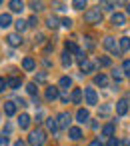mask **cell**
Here are the masks:
<instances>
[{
  "label": "cell",
  "mask_w": 130,
  "mask_h": 146,
  "mask_svg": "<svg viewBox=\"0 0 130 146\" xmlns=\"http://www.w3.org/2000/svg\"><path fill=\"white\" fill-rule=\"evenodd\" d=\"M44 142H46V132L42 128H36L28 134V144L30 146H44Z\"/></svg>",
  "instance_id": "6da1fadb"
},
{
  "label": "cell",
  "mask_w": 130,
  "mask_h": 146,
  "mask_svg": "<svg viewBox=\"0 0 130 146\" xmlns=\"http://www.w3.org/2000/svg\"><path fill=\"white\" fill-rule=\"evenodd\" d=\"M84 20H86L88 24H100V22H102V12H100V8H90V10H86V12H84Z\"/></svg>",
  "instance_id": "7a4b0ae2"
},
{
  "label": "cell",
  "mask_w": 130,
  "mask_h": 146,
  "mask_svg": "<svg viewBox=\"0 0 130 146\" xmlns=\"http://www.w3.org/2000/svg\"><path fill=\"white\" fill-rule=\"evenodd\" d=\"M104 48H106L108 52H112L114 56H122V50H120L118 42H116L112 36H106V38H104Z\"/></svg>",
  "instance_id": "3957f363"
},
{
  "label": "cell",
  "mask_w": 130,
  "mask_h": 146,
  "mask_svg": "<svg viewBox=\"0 0 130 146\" xmlns=\"http://www.w3.org/2000/svg\"><path fill=\"white\" fill-rule=\"evenodd\" d=\"M84 98H86L88 106H96L98 104V92H96V88H92V86L84 88Z\"/></svg>",
  "instance_id": "277c9868"
},
{
  "label": "cell",
  "mask_w": 130,
  "mask_h": 146,
  "mask_svg": "<svg viewBox=\"0 0 130 146\" xmlns=\"http://www.w3.org/2000/svg\"><path fill=\"white\" fill-rule=\"evenodd\" d=\"M56 122H58V128H64V130H70V122H72V116L68 112H60L56 116Z\"/></svg>",
  "instance_id": "5b68a950"
},
{
  "label": "cell",
  "mask_w": 130,
  "mask_h": 146,
  "mask_svg": "<svg viewBox=\"0 0 130 146\" xmlns=\"http://www.w3.org/2000/svg\"><path fill=\"white\" fill-rule=\"evenodd\" d=\"M44 96H46V100H48V102H54L56 98H60V88H56V86H48Z\"/></svg>",
  "instance_id": "8992f818"
},
{
  "label": "cell",
  "mask_w": 130,
  "mask_h": 146,
  "mask_svg": "<svg viewBox=\"0 0 130 146\" xmlns=\"http://www.w3.org/2000/svg\"><path fill=\"white\" fill-rule=\"evenodd\" d=\"M6 42H8L10 46H20V44H22V34H18V32H10V34L6 36Z\"/></svg>",
  "instance_id": "52a82bcc"
},
{
  "label": "cell",
  "mask_w": 130,
  "mask_h": 146,
  "mask_svg": "<svg viewBox=\"0 0 130 146\" xmlns=\"http://www.w3.org/2000/svg\"><path fill=\"white\" fill-rule=\"evenodd\" d=\"M128 112V100L126 98H120L118 102H116V114L118 116H124Z\"/></svg>",
  "instance_id": "ba28073f"
},
{
  "label": "cell",
  "mask_w": 130,
  "mask_h": 146,
  "mask_svg": "<svg viewBox=\"0 0 130 146\" xmlns=\"http://www.w3.org/2000/svg\"><path fill=\"white\" fill-rule=\"evenodd\" d=\"M76 120H78L80 124H86V122L90 120V112H88L86 108H78V112H76Z\"/></svg>",
  "instance_id": "9c48e42d"
},
{
  "label": "cell",
  "mask_w": 130,
  "mask_h": 146,
  "mask_svg": "<svg viewBox=\"0 0 130 146\" xmlns=\"http://www.w3.org/2000/svg\"><path fill=\"white\" fill-rule=\"evenodd\" d=\"M80 70H82L84 74H90V72L96 70V64H94L92 60H84V62H80Z\"/></svg>",
  "instance_id": "30bf717a"
},
{
  "label": "cell",
  "mask_w": 130,
  "mask_h": 146,
  "mask_svg": "<svg viewBox=\"0 0 130 146\" xmlns=\"http://www.w3.org/2000/svg\"><path fill=\"white\" fill-rule=\"evenodd\" d=\"M112 24H114V26H124V24H126V16H124L122 12H114V14H112Z\"/></svg>",
  "instance_id": "8fae6325"
},
{
  "label": "cell",
  "mask_w": 130,
  "mask_h": 146,
  "mask_svg": "<svg viewBox=\"0 0 130 146\" xmlns=\"http://www.w3.org/2000/svg\"><path fill=\"white\" fill-rule=\"evenodd\" d=\"M94 84L100 88H108V76L106 74H96L94 76Z\"/></svg>",
  "instance_id": "7c38bea8"
},
{
  "label": "cell",
  "mask_w": 130,
  "mask_h": 146,
  "mask_svg": "<svg viewBox=\"0 0 130 146\" xmlns=\"http://www.w3.org/2000/svg\"><path fill=\"white\" fill-rule=\"evenodd\" d=\"M46 130L52 132L54 136L58 134V122H56V118H46Z\"/></svg>",
  "instance_id": "4fadbf2b"
},
{
  "label": "cell",
  "mask_w": 130,
  "mask_h": 146,
  "mask_svg": "<svg viewBox=\"0 0 130 146\" xmlns=\"http://www.w3.org/2000/svg\"><path fill=\"white\" fill-rule=\"evenodd\" d=\"M22 68H24L26 72H32V70L36 68V62H34V58H30V56H26V58L22 60Z\"/></svg>",
  "instance_id": "5bb4252c"
},
{
  "label": "cell",
  "mask_w": 130,
  "mask_h": 146,
  "mask_svg": "<svg viewBox=\"0 0 130 146\" xmlns=\"http://www.w3.org/2000/svg\"><path fill=\"white\" fill-rule=\"evenodd\" d=\"M4 114L6 116H14L16 114V102H12V100L4 102Z\"/></svg>",
  "instance_id": "9a60e30c"
},
{
  "label": "cell",
  "mask_w": 130,
  "mask_h": 146,
  "mask_svg": "<svg viewBox=\"0 0 130 146\" xmlns=\"http://www.w3.org/2000/svg\"><path fill=\"white\" fill-rule=\"evenodd\" d=\"M18 126H20V130H28V126H30V116H28V114H20Z\"/></svg>",
  "instance_id": "2e32d148"
},
{
  "label": "cell",
  "mask_w": 130,
  "mask_h": 146,
  "mask_svg": "<svg viewBox=\"0 0 130 146\" xmlns=\"http://www.w3.org/2000/svg\"><path fill=\"white\" fill-rule=\"evenodd\" d=\"M114 132H116V126H114V124H104V126H102V136L112 138V136H114Z\"/></svg>",
  "instance_id": "e0dca14e"
},
{
  "label": "cell",
  "mask_w": 130,
  "mask_h": 146,
  "mask_svg": "<svg viewBox=\"0 0 130 146\" xmlns=\"http://www.w3.org/2000/svg\"><path fill=\"white\" fill-rule=\"evenodd\" d=\"M68 136H70V140H80V138H82V130H80L78 126H70Z\"/></svg>",
  "instance_id": "ac0fdd59"
},
{
  "label": "cell",
  "mask_w": 130,
  "mask_h": 146,
  "mask_svg": "<svg viewBox=\"0 0 130 146\" xmlns=\"http://www.w3.org/2000/svg\"><path fill=\"white\" fill-rule=\"evenodd\" d=\"M10 24H12V16H10L8 12L0 14V28H8Z\"/></svg>",
  "instance_id": "d6986e66"
},
{
  "label": "cell",
  "mask_w": 130,
  "mask_h": 146,
  "mask_svg": "<svg viewBox=\"0 0 130 146\" xmlns=\"http://www.w3.org/2000/svg\"><path fill=\"white\" fill-rule=\"evenodd\" d=\"M8 6H10L12 12H22L24 10V2H20V0H10Z\"/></svg>",
  "instance_id": "ffe728a7"
},
{
  "label": "cell",
  "mask_w": 130,
  "mask_h": 146,
  "mask_svg": "<svg viewBox=\"0 0 130 146\" xmlns=\"http://www.w3.org/2000/svg\"><path fill=\"white\" fill-rule=\"evenodd\" d=\"M20 86H22V78H18V76H10V78H8V88L16 90V88H20Z\"/></svg>",
  "instance_id": "44dd1931"
},
{
  "label": "cell",
  "mask_w": 130,
  "mask_h": 146,
  "mask_svg": "<svg viewBox=\"0 0 130 146\" xmlns=\"http://www.w3.org/2000/svg\"><path fill=\"white\" fill-rule=\"evenodd\" d=\"M70 100H72L74 104H82V90H80V88H74L72 94H70Z\"/></svg>",
  "instance_id": "7402d4cb"
},
{
  "label": "cell",
  "mask_w": 130,
  "mask_h": 146,
  "mask_svg": "<svg viewBox=\"0 0 130 146\" xmlns=\"http://www.w3.org/2000/svg\"><path fill=\"white\" fill-rule=\"evenodd\" d=\"M118 46H120V50H122V52H128V50H130V38H128V36L118 38Z\"/></svg>",
  "instance_id": "603a6c76"
},
{
  "label": "cell",
  "mask_w": 130,
  "mask_h": 146,
  "mask_svg": "<svg viewBox=\"0 0 130 146\" xmlns=\"http://www.w3.org/2000/svg\"><path fill=\"white\" fill-rule=\"evenodd\" d=\"M14 26H16V32H18V34H22V32L28 28V20H22V18H18V20L14 22Z\"/></svg>",
  "instance_id": "cb8c5ba5"
},
{
  "label": "cell",
  "mask_w": 130,
  "mask_h": 146,
  "mask_svg": "<svg viewBox=\"0 0 130 146\" xmlns=\"http://www.w3.org/2000/svg\"><path fill=\"white\" fill-rule=\"evenodd\" d=\"M58 86H60L62 90H68V88L72 86V78H70V76H62V78L58 80Z\"/></svg>",
  "instance_id": "d4e9b609"
},
{
  "label": "cell",
  "mask_w": 130,
  "mask_h": 146,
  "mask_svg": "<svg viewBox=\"0 0 130 146\" xmlns=\"http://www.w3.org/2000/svg\"><path fill=\"white\" fill-rule=\"evenodd\" d=\"M64 46H66V52H70V54H76V52L80 50V48H78V44H76L74 40H66V44H64Z\"/></svg>",
  "instance_id": "484cf974"
},
{
  "label": "cell",
  "mask_w": 130,
  "mask_h": 146,
  "mask_svg": "<svg viewBox=\"0 0 130 146\" xmlns=\"http://www.w3.org/2000/svg\"><path fill=\"white\" fill-rule=\"evenodd\" d=\"M62 66H64V68H70V66H72V54L66 52V50L62 52Z\"/></svg>",
  "instance_id": "4316f807"
},
{
  "label": "cell",
  "mask_w": 130,
  "mask_h": 146,
  "mask_svg": "<svg viewBox=\"0 0 130 146\" xmlns=\"http://www.w3.org/2000/svg\"><path fill=\"white\" fill-rule=\"evenodd\" d=\"M46 26H48V28H58V26H60V20H58L56 16H48V18H46Z\"/></svg>",
  "instance_id": "83f0119b"
},
{
  "label": "cell",
  "mask_w": 130,
  "mask_h": 146,
  "mask_svg": "<svg viewBox=\"0 0 130 146\" xmlns=\"http://www.w3.org/2000/svg\"><path fill=\"white\" fill-rule=\"evenodd\" d=\"M112 78H114V82H116V84H118V82H122V78H124L122 68H114V70H112Z\"/></svg>",
  "instance_id": "f1b7e54d"
},
{
  "label": "cell",
  "mask_w": 130,
  "mask_h": 146,
  "mask_svg": "<svg viewBox=\"0 0 130 146\" xmlns=\"http://www.w3.org/2000/svg\"><path fill=\"white\" fill-rule=\"evenodd\" d=\"M46 78H48L46 72H38V74L34 76V84H42V82H46Z\"/></svg>",
  "instance_id": "f546056e"
},
{
  "label": "cell",
  "mask_w": 130,
  "mask_h": 146,
  "mask_svg": "<svg viewBox=\"0 0 130 146\" xmlns=\"http://www.w3.org/2000/svg\"><path fill=\"white\" fill-rule=\"evenodd\" d=\"M98 8H102V10H114L116 8V2H100Z\"/></svg>",
  "instance_id": "4dcf8cb0"
},
{
  "label": "cell",
  "mask_w": 130,
  "mask_h": 146,
  "mask_svg": "<svg viewBox=\"0 0 130 146\" xmlns=\"http://www.w3.org/2000/svg\"><path fill=\"white\" fill-rule=\"evenodd\" d=\"M110 110H112V108H110V104H102V106H100V110H98V114H100V116H108V114H110Z\"/></svg>",
  "instance_id": "1f68e13d"
},
{
  "label": "cell",
  "mask_w": 130,
  "mask_h": 146,
  "mask_svg": "<svg viewBox=\"0 0 130 146\" xmlns=\"http://www.w3.org/2000/svg\"><path fill=\"white\" fill-rule=\"evenodd\" d=\"M72 8H74V10H82V8H86V2H84V0H74V2H72Z\"/></svg>",
  "instance_id": "d6a6232c"
},
{
  "label": "cell",
  "mask_w": 130,
  "mask_h": 146,
  "mask_svg": "<svg viewBox=\"0 0 130 146\" xmlns=\"http://www.w3.org/2000/svg\"><path fill=\"white\" fill-rule=\"evenodd\" d=\"M98 64L106 68V66H110V64H112V60H110L108 56H100V58H98Z\"/></svg>",
  "instance_id": "836d02e7"
},
{
  "label": "cell",
  "mask_w": 130,
  "mask_h": 146,
  "mask_svg": "<svg viewBox=\"0 0 130 146\" xmlns=\"http://www.w3.org/2000/svg\"><path fill=\"white\" fill-rule=\"evenodd\" d=\"M26 90H28V94H32V96H36V92H38V86H36L34 82H28V86H26Z\"/></svg>",
  "instance_id": "e575fe53"
},
{
  "label": "cell",
  "mask_w": 130,
  "mask_h": 146,
  "mask_svg": "<svg viewBox=\"0 0 130 146\" xmlns=\"http://www.w3.org/2000/svg\"><path fill=\"white\" fill-rule=\"evenodd\" d=\"M84 48H86V50H92V48H94V42H92V38H90V36H86V38H84Z\"/></svg>",
  "instance_id": "d590c367"
},
{
  "label": "cell",
  "mask_w": 130,
  "mask_h": 146,
  "mask_svg": "<svg viewBox=\"0 0 130 146\" xmlns=\"http://www.w3.org/2000/svg\"><path fill=\"white\" fill-rule=\"evenodd\" d=\"M30 8H32L34 12H38V10L44 8V4H42V2H30Z\"/></svg>",
  "instance_id": "8d00e7d4"
},
{
  "label": "cell",
  "mask_w": 130,
  "mask_h": 146,
  "mask_svg": "<svg viewBox=\"0 0 130 146\" xmlns=\"http://www.w3.org/2000/svg\"><path fill=\"white\" fill-rule=\"evenodd\" d=\"M60 102H62V104H68V102H70V96H68V90H64V92L60 94Z\"/></svg>",
  "instance_id": "74e56055"
},
{
  "label": "cell",
  "mask_w": 130,
  "mask_h": 146,
  "mask_svg": "<svg viewBox=\"0 0 130 146\" xmlns=\"http://www.w3.org/2000/svg\"><path fill=\"white\" fill-rule=\"evenodd\" d=\"M60 24H62L64 28H72V18H62Z\"/></svg>",
  "instance_id": "f35d334b"
},
{
  "label": "cell",
  "mask_w": 130,
  "mask_h": 146,
  "mask_svg": "<svg viewBox=\"0 0 130 146\" xmlns=\"http://www.w3.org/2000/svg\"><path fill=\"white\" fill-rule=\"evenodd\" d=\"M8 88V78H0V92H4Z\"/></svg>",
  "instance_id": "ab89813d"
},
{
  "label": "cell",
  "mask_w": 130,
  "mask_h": 146,
  "mask_svg": "<svg viewBox=\"0 0 130 146\" xmlns=\"http://www.w3.org/2000/svg\"><path fill=\"white\" fill-rule=\"evenodd\" d=\"M0 146H10V142H8V136L0 134Z\"/></svg>",
  "instance_id": "60d3db41"
},
{
  "label": "cell",
  "mask_w": 130,
  "mask_h": 146,
  "mask_svg": "<svg viewBox=\"0 0 130 146\" xmlns=\"http://www.w3.org/2000/svg\"><path fill=\"white\" fill-rule=\"evenodd\" d=\"M122 72H126V74L130 72V60H124L122 62Z\"/></svg>",
  "instance_id": "b9f144b4"
},
{
  "label": "cell",
  "mask_w": 130,
  "mask_h": 146,
  "mask_svg": "<svg viewBox=\"0 0 130 146\" xmlns=\"http://www.w3.org/2000/svg\"><path fill=\"white\" fill-rule=\"evenodd\" d=\"M108 146H120V140L112 136V138H108Z\"/></svg>",
  "instance_id": "7bdbcfd3"
},
{
  "label": "cell",
  "mask_w": 130,
  "mask_h": 146,
  "mask_svg": "<svg viewBox=\"0 0 130 146\" xmlns=\"http://www.w3.org/2000/svg\"><path fill=\"white\" fill-rule=\"evenodd\" d=\"M34 40H36V44H42V42H44V34H40V32H38V34L34 36Z\"/></svg>",
  "instance_id": "ee69618b"
},
{
  "label": "cell",
  "mask_w": 130,
  "mask_h": 146,
  "mask_svg": "<svg viewBox=\"0 0 130 146\" xmlns=\"http://www.w3.org/2000/svg\"><path fill=\"white\" fill-rule=\"evenodd\" d=\"M10 132H12V124H6V126H4V130H2V134H4V136H8Z\"/></svg>",
  "instance_id": "f6af8a7d"
},
{
  "label": "cell",
  "mask_w": 130,
  "mask_h": 146,
  "mask_svg": "<svg viewBox=\"0 0 130 146\" xmlns=\"http://www.w3.org/2000/svg\"><path fill=\"white\" fill-rule=\"evenodd\" d=\"M36 24H38L36 16H30V18H28V26H36Z\"/></svg>",
  "instance_id": "bcb514c9"
},
{
  "label": "cell",
  "mask_w": 130,
  "mask_h": 146,
  "mask_svg": "<svg viewBox=\"0 0 130 146\" xmlns=\"http://www.w3.org/2000/svg\"><path fill=\"white\" fill-rule=\"evenodd\" d=\"M88 146H102V142H100V138H94V140H90Z\"/></svg>",
  "instance_id": "7dc6e473"
},
{
  "label": "cell",
  "mask_w": 130,
  "mask_h": 146,
  "mask_svg": "<svg viewBox=\"0 0 130 146\" xmlns=\"http://www.w3.org/2000/svg\"><path fill=\"white\" fill-rule=\"evenodd\" d=\"M42 118H44V112L38 110V112H36V122H42Z\"/></svg>",
  "instance_id": "c3c4849f"
},
{
  "label": "cell",
  "mask_w": 130,
  "mask_h": 146,
  "mask_svg": "<svg viewBox=\"0 0 130 146\" xmlns=\"http://www.w3.org/2000/svg\"><path fill=\"white\" fill-rule=\"evenodd\" d=\"M14 102H16V104H20V106H28V104H26V100H24V98H16V100H14Z\"/></svg>",
  "instance_id": "681fc988"
},
{
  "label": "cell",
  "mask_w": 130,
  "mask_h": 146,
  "mask_svg": "<svg viewBox=\"0 0 130 146\" xmlns=\"http://www.w3.org/2000/svg\"><path fill=\"white\" fill-rule=\"evenodd\" d=\"M120 146H130V138H124V140H120Z\"/></svg>",
  "instance_id": "f907efd6"
},
{
  "label": "cell",
  "mask_w": 130,
  "mask_h": 146,
  "mask_svg": "<svg viewBox=\"0 0 130 146\" xmlns=\"http://www.w3.org/2000/svg\"><path fill=\"white\" fill-rule=\"evenodd\" d=\"M50 50H54V42H50V44H46V52H50Z\"/></svg>",
  "instance_id": "816d5d0a"
},
{
  "label": "cell",
  "mask_w": 130,
  "mask_h": 146,
  "mask_svg": "<svg viewBox=\"0 0 130 146\" xmlns=\"http://www.w3.org/2000/svg\"><path fill=\"white\" fill-rule=\"evenodd\" d=\"M14 146H26V142H24V140H16Z\"/></svg>",
  "instance_id": "f5cc1de1"
},
{
  "label": "cell",
  "mask_w": 130,
  "mask_h": 146,
  "mask_svg": "<svg viewBox=\"0 0 130 146\" xmlns=\"http://www.w3.org/2000/svg\"><path fill=\"white\" fill-rule=\"evenodd\" d=\"M90 128L92 130H98V122H90Z\"/></svg>",
  "instance_id": "db71d44e"
},
{
  "label": "cell",
  "mask_w": 130,
  "mask_h": 146,
  "mask_svg": "<svg viewBox=\"0 0 130 146\" xmlns=\"http://www.w3.org/2000/svg\"><path fill=\"white\" fill-rule=\"evenodd\" d=\"M126 12H128V14H130V4H128V6H126Z\"/></svg>",
  "instance_id": "11a10c76"
},
{
  "label": "cell",
  "mask_w": 130,
  "mask_h": 146,
  "mask_svg": "<svg viewBox=\"0 0 130 146\" xmlns=\"http://www.w3.org/2000/svg\"><path fill=\"white\" fill-rule=\"evenodd\" d=\"M126 76H128V80H130V72H128V74H126Z\"/></svg>",
  "instance_id": "9f6ffc18"
}]
</instances>
